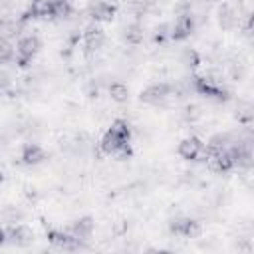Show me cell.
<instances>
[{
  "mask_svg": "<svg viewBox=\"0 0 254 254\" xmlns=\"http://www.w3.org/2000/svg\"><path fill=\"white\" fill-rule=\"evenodd\" d=\"M107 93H109L111 101H115V103H125V101L129 99V87H127L123 81H113V83H109Z\"/></svg>",
  "mask_w": 254,
  "mask_h": 254,
  "instance_id": "cell-13",
  "label": "cell"
},
{
  "mask_svg": "<svg viewBox=\"0 0 254 254\" xmlns=\"http://www.w3.org/2000/svg\"><path fill=\"white\" fill-rule=\"evenodd\" d=\"M218 22H220V26L222 28H232V26H236V22H238V18H236V12L230 8V6H222L220 10H218Z\"/></svg>",
  "mask_w": 254,
  "mask_h": 254,
  "instance_id": "cell-17",
  "label": "cell"
},
{
  "mask_svg": "<svg viewBox=\"0 0 254 254\" xmlns=\"http://www.w3.org/2000/svg\"><path fill=\"white\" fill-rule=\"evenodd\" d=\"M177 153H179V157L183 161H198L200 157L206 155V145L198 137H185L179 143Z\"/></svg>",
  "mask_w": 254,
  "mask_h": 254,
  "instance_id": "cell-3",
  "label": "cell"
},
{
  "mask_svg": "<svg viewBox=\"0 0 254 254\" xmlns=\"http://www.w3.org/2000/svg\"><path fill=\"white\" fill-rule=\"evenodd\" d=\"M125 145H129V141L117 137V135L111 133V131H105V135H103L101 141H99V149H101V153H105V155H109V157H115Z\"/></svg>",
  "mask_w": 254,
  "mask_h": 254,
  "instance_id": "cell-8",
  "label": "cell"
},
{
  "mask_svg": "<svg viewBox=\"0 0 254 254\" xmlns=\"http://www.w3.org/2000/svg\"><path fill=\"white\" fill-rule=\"evenodd\" d=\"M169 230L175 236H183V238H196L202 232V226L198 220L190 218V216H175L169 220Z\"/></svg>",
  "mask_w": 254,
  "mask_h": 254,
  "instance_id": "cell-2",
  "label": "cell"
},
{
  "mask_svg": "<svg viewBox=\"0 0 254 254\" xmlns=\"http://www.w3.org/2000/svg\"><path fill=\"white\" fill-rule=\"evenodd\" d=\"M89 16H91L95 22H111L113 16H115V6L109 4V2H105V0H99V2L91 4Z\"/></svg>",
  "mask_w": 254,
  "mask_h": 254,
  "instance_id": "cell-11",
  "label": "cell"
},
{
  "mask_svg": "<svg viewBox=\"0 0 254 254\" xmlns=\"http://www.w3.org/2000/svg\"><path fill=\"white\" fill-rule=\"evenodd\" d=\"M202 115H204V111H202V107H200V105H196V103H190V105H187V107H185V119H187V121H190V123L198 121Z\"/></svg>",
  "mask_w": 254,
  "mask_h": 254,
  "instance_id": "cell-19",
  "label": "cell"
},
{
  "mask_svg": "<svg viewBox=\"0 0 254 254\" xmlns=\"http://www.w3.org/2000/svg\"><path fill=\"white\" fill-rule=\"evenodd\" d=\"M103 42H105V36H103V32L99 28H89L85 32V46L89 50H99L103 46Z\"/></svg>",
  "mask_w": 254,
  "mask_h": 254,
  "instance_id": "cell-14",
  "label": "cell"
},
{
  "mask_svg": "<svg viewBox=\"0 0 254 254\" xmlns=\"http://www.w3.org/2000/svg\"><path fill=\"white\" fill-rule=\"evenodd\" d=\"M38 52H40V38L36 34H26V36H20L18 38V42H16V54H18L20 65H24L26 62H30Z\"/></svg>",
  "mask_w": 254,
  "mask_h": 254,
  "instance_id": "cell-4",
  "label": "cell"
},
{
  "mask_svg": "<svg viewBox=\"0 0 254 254\" xmlns=\"http://www.w3.org/2000/svg\"><path fill=\"white\" fill-rule=\"evenodd\" d=\"M2 179H4V173H2V171H0V183H2Z\"/></svg>",
  "mask_w": 254,
  "mask_h": 254,
  "instance_id": "cell-23",
  "label": "cell"
},
{
  "mask_svg": "<svg viewBox=\"0 0 254 254\" xmlns=\"http://www.w3.org/2000/svg\"><path fill=\"white\" fill-rule=\"evenodd\" d=\"M107 131L115 133L117 137H121V139H125V141H131V127H129V123H127L125 119H115V121H111V125H109Z\"/></svg>",
  "mask_w": 254,
  "mask_h": 254,
  "instance_id": "cell-16",
  "label": "cell"
},
{
  "mask_svg": "<svg viewBox=\"0 0 254 254\" xmlns=\"http://www.w3.org/2000/svg\"><path fill=\"white\" fill-rule=\"evenodd\" d=\"M143 28L141 26H137V24H131V26H127L125 28V40L129 42V44H139V42H143Z\"/></svg>",
  "mask_w": 254,
  "mask_h": 254,
  "instance_id": "cell-18",
  "label": "cell"
},
{
  "mask_svg": "<svg viewBox=\"0 0 254 254\" xmlns=\"http://www.w3.org/2000/svg\"><path fill=\"white\" fill-rule=\"evenodd\" d=\"M6 240H8V234H6V228H2V226H0V246H2V244H4Z\"/></svg>",
  "mask_w": 254,
  "mask_h": 254,
  "instance_id": "cell-22",
  "label": "cell"
},
{
  "mask_svg": "<svg viewBox=\"0 0 254 254\" xmlns=\"http://www.w3.org/2000/svg\"><path fill=\"white\" fill-rule=\"evenodd\" d=\"M2 218H4V222H8V224H16V222L22 218V214H20V210H18V208L8 206V208L2 212Z\"/></svg>",
  "mask_w": 254,
  "mask_h": 254,
  "instance_id": "cell-21",
  "label": "cell"
},
{
  "mask_svg": "<svg viewBox=\"0 0 254 254\" xmlns=\"http://www.w3.org/2000/svg\"><path fill=\"white\" fill-rule=\"evenodd\" d=\"M14 60V50L8 42H0V65H6Z\"/></svg>",
  "mask_w": 254,
  "mask_h": 254,
  "instance_id": "cell-20",
  "label": "cell"
},
{
  "mask_svg": "<svg viewBox=\"0 0 254 254\" xmlns=\"http://www.w3.org/2000/svg\"><path fill=\"white\" fill-rule=\"evenodd\" d=\"M48 242L52 246H56L58 250H79L81 248V240H77L69 230H58L52 228L48 230Z\"/></svg>",
  "mask_w": 254,
  "mask_h": 254,
  "instance_id": "cell-5",
  "label": "cell"
},
{
  "mask_svg": "<svg viewBox=\"0 0 254 254\" xmlns=\"http://www.w3.org/2000/svg\"><path fill=\"white\" fill-rule=\"evenodd\" d=\"M179 62H181L185 67L194 69V67L200 64V56H198L196 50H192V48H185V50L181 52V56H179Z\"/></svg>",
  "mask_w": 254,
  "mask_h": 254,
  "instance_id": "cell-15",
  "label": "cell"
},
{
  "mask_svg": "<svg viewBox=\"0 0 254 254\" xmlns=\"http://www.w3.org/2000/svg\"><path fill=\"white\" fill-rule=\"evenodd\" d=\"M6 234H8V240L18 242V244H26V242H30L34 238L32 230L28 226H24V224H16V226L12 224V228L6 230Z\"/></svg>",
  "mask_w": 254,
  "mask_h": 254,
  "instance_id": "cell-12",
  "label": "cell"
},
{
  "mask_svg": "<svg viewBox=\"0 0 254 254\" xmlns=\"http://www.w3.org/2000/svg\"><path fill=\"white\" fill-rule=\"evenodd\" d=\"M173 97H175V87H171L169 83H163V81L153 83L141 91V101L147 105H165Z\"/></svg>",
  "mask_w": 254,
  "mask_h": 254,
  "instance_id": "cell-1",
  "label": "cell"
},
{
  "mask_svg": "<svg viewBox=\"0 0 254 254\" xmlns=\"http://www.w3.org/2000/svg\"><path fill=\"white\" fill-rule=\"evenodd\" d=\"M69 232H71L77 240H81V242H83V240H89V238L93 236V232H95V220L89 218V216H81V218H77V220L71 222Z\"/></svg>",
  "mask_w": 254,
  "mask_h": 254,
  "instance_id": "cell-7",
  "label": "cell"
},
{
  "mask_svg": "<svg viewBox=\"0 0 254 254\" xmlns=\"http://www.w3.org/2000/svg\"><path fill=\"white\" fill-rule=\"evenodd\" d=\"M28 16L40 18V20L54 18V0H30Z\"/></svg>",
  "mask_w": 254,
  "mask_h": 254,
  "instance_id": "cell-10",
  "label": "cell"
},
{
  "mask_svg": "<svg viewBox=\"0 0 254 254\" xmlns=\"http://www.w3.org/2000/svg\"><path fill=\"white\" fill-rule=\"evenodd\" d=\"M20 159H22L24 165L34 167V165H40V163L46 159V151H44V147L38 145V143H26V145L22 147Z\"/></svg>",
  "mask_w": 254,
  "mask_h": 254,
  "instance_id": "cell-9",
  "label": "cell"
},
{
  "mask_svg": "<svg viewBox=\"0 0 254 254\" xmlns=\"http://www.w3.org/2000/svg\"><path fill=\"white\" fill-rule=\"evenodd\" d=\"M194 28H196V18L190 12H185L171 26V38L173 40H185L194 32Z\"/></svg>",
  "mask_w": 254,
  "mask_h": 254,
  "instance_id": "cell-6",
  "label": "cell"
}]
</instances>
